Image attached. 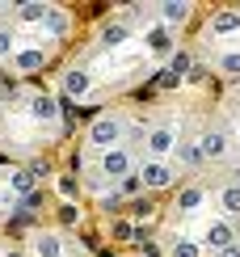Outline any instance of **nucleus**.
<instances>
[{
  "label": "nucleus",
  "mask_w": 240,
  "mask_h": 257,
  "mask_svg": "<svg viewBox=\"0 0 240 257\" xmlns=\"http://www.w3.org/2000/svg\"><path fill=\"white\" fill-rule=\"evenodd\" d=\"M144 181H148L152 190H165L169 181H173V169L160 165V160H152V165H144Z\"/></svg>",
  "instance_id": "nucleus-1"
},
{
  "label": "nucleus",
  "mask_w": 240,
  "mask_h": 257,
  "mask_svg": "<svg viewBox=\"0 0 240 257\" xmlns=\"http://www.w3.org/2000/svg\"><path fill=\"white\" fill-rule=\"evenodd\" d=\"M89 135H93V144H101V148H110L114 139H118V122H114V118H97Z\"/></svg>",
  "instance_id": "nucleus-2"
},
{
  "label": "nucleus",
  "mask_w": 240,
  "mask_h": 257,
  "mask_svg": "<svg viewBox=\"0 0 240 257\" xmlns=\"http://www.w3.org/2000/svg\"><path fill=\"white\" fill-rule=\"evenodd\" d=\"M127 165H131L127 152H118V148H114V152H105V173H110V177H123Z\"/></svg>",
  "instance_id": "nucleus-3"
},
{
  "label": "nucleus",
  "mask_w": 240,
  "mask_h": 257,
  "mask_svg": "<svg viewBox=\"0 0 240 257\" xmlns=\"http://www.w3.org/2000/svg\"><path fill=\"white\" fill-rule=\"evenodd\" d=\"M206 240H211L215 249H227V244H232V228H227V223H211V232H206Z\"/></svg>",
  "instance_id": "nucleus-4"
},
{
  "label": "nucleus",
  "mask_w": 240,
  "mask_h": 257,
  "mask_svg": "<svg viewBox=\"0 0 240 257\" xmlns=\"http://www.w3.org/2000/svg\"><path fill=\"white\" fill-rule=\"evenodd\" d=\"M211 30L215 34H232V30H240V13H219L211 21Z\"/></svg>",
  "instance_id": "nucleus-5"
},
{
  "label": "nucleus",
  "mask_w": 240,
  "mask_h": 257,
  "mask_svg": "<svg viewBox=\"0 0 240 257\" xmlns=\"http://www.w3.org/2000/svg\"><path fill=\"white\" fill-rule=\"evenodd\" d=\"M223 148H227V144H223V135H206V139H202V148H198V156H223Z\"/></svg>",
  "instance_id": "nucleus-6"
},
{
  "label": "nucleus",
  "mask_w": 240,
  "mask_h": 257,
  "mask_svg": "<svg viewBox=\"0 0 240 257\" xmlns=\"http://www.w3.org/2000/svg\"><path fill=\"white\" fill-rule=\"evenodd\" d=\"M148 148H152V152H169V148H173V131H152V139H148Z\"/></svg>",
  "instance_id": "nucleus-7"
},
{
  "label": "nucleus",
  "mask_w": 240,
  "mask_h": 257,
  "mask_svg": "<svg viewBox=\"0 0 240 257\" xmlns=\"http://www.w3.org/2000/svg\"><path fill=\"white\" fill-rule=\"evenodd\" d=\"M55 105H59V101H51V97H34L30 110H34V118H55Z\"/></svg>",
  "instance_id": "nucleus-8"
},
{
  "label": "nucleus",
  "mask_w": 240,
  "mask_h": 257,
  "mask_svg": "<svg viewBox=\"0 0 240 257\" xmlns=\"http://www.w3.org/2000/svg\"><path fill=\"white\" fill-rule=\"evenodd\" d=\"M68 93H72V97L89 93V76H84V72H68Z\"/></svg>",
  "instance_id": "nucleus-9"
},
{
  "label": "nucleus",
  "mask_w": 240,
  "mask_h": 257,
  "mask_svg": "<svg viewBox=\"0 0 240 257\" xmlns=\"http://www.w3.org/2000/svg\"><path fill=\"white\" fill-rule=\"evenodd\" d=\"M13 190H17L21 198H26V194H34V173H30V169H26V173H17V177H13Z\"/></svg>",
  "instance_id": "nucleus-10"
},
{
  "label": "nucleus",
  "mask_w": 240,
  "mask_h": 257,
  "mask_svg": "<svg viewBox=\"0 0 240 257\" xmlns=\"http://www.w3.org/2000/svg\"><path fill=\"white\" fill-rule=\"evenodd\" d=\"M198 202H202V190H194V186H190V190H181L177 207H181V211H194V207H198Z\"/></svg>",
  "instance_id": "nucleus-11"
},
{
  "label": "nucleus",
  "mask_w": 240,
  "mask_h": 257,
  "mask_svg": "<svg viewBox=\"0 0 240 257\" xmlns=\"http://www.w3.org/2000/svg\"><path fill=\"white\" fill-rule=\"evenodd\" d=\"M17 63H21L26 72H34V68H42V51H21V55H17Z\"/></svg>",
  "instance_id": "nucleus-12"
},
{
  "label": "nucleus",
  "mask_w": 240,
  "mask_h": 257,
  "mask_svg": "<svg viewBox=\"0 0 240 257\" xmlns=\"http://www.w3.org/2000/svg\"><path fill=\"white\" fill-rule=\"evenodd\" d=\"M123 38H127V26H105V34H101V42H105V47H118Z\"/></svg>",
  "instance_id": "nucleus-13"
},
{
  "label": "nucleus",
  "mask_w": 240,
  "mask_h": 257,
  "mask_svg": "<svg viewBox=\"0 0 240 257\" xmlns=\"http://www.w3.org/2000/svg\"><path fill=\"white\" fill-rule=\"evenodd\" d=\"M21 17L26 21H42L47 17V5H34V0H30V5H21Z\"/></svg>",
  "instance_id": "nucleus-14"
},
{
  "label": "nucleus",
  "mask_w": 240,
  "mask_h": 257,
  "mask_svg": "<svg viewBox=\"0 0 240 257\" xmlns=\"http://www.w3.org/2000/svg\"><path fill=\"white\" fill-rule=\"evenodd\" d=\"M148 47H152V51H169V34H165V30L156 26V30L148 34Z\"/></svg>",
  "instance_id": "nucleus-15"
},
{
  "label": "nucleus",
  "mask_w": 240,
  "mask_h": 257,
  "mask_svg": "<svg viewBox=\"0 0 240 257\" xmlns=\"http://www.w3.org/2000/svg\"><path fill=\"white\" fill-rule=\"evenodd\" d=\"M223 211H240V186H232V190H223Z\"/></svg>",
  "instance_id": "nucleus-16"
},
{
  "label": "nucleus",
  "mask_w": 240,
  "mask_h": 257,
  "mask_svg": "<svg viewBox=\"0 0 240 257\" xmlns=\"http://www.w3.org/2000/svg\"><path fill=\"white\" fill-rule=\"evenodd\" d=\"M190 17V5H165V21H185Z\"/></svg>",
  "instance_id": "nucleus-17"
},
{
  "label": "nucleus",
  "mask_w": 240,
  "mask_h": 257,
  "mask_svg": "<svg viewBox=\"0 0 240 257\" xmlns=\"http://www.w3.org/2000/svg\"><path fill=\"white\" fill-rule=\"evenodd\" d=\"M38 253H42V257H59V240H55V236H42V240H38Z\"/></svg>",
  "instance_id": "nucleus-18"
},
{
  "label": "nucleus",
  "mask_w": 240,
  "mask_h": 257,
  "mask_svg": "<svg viewBox=\"0 0 240 257\" xmlns=\"http://www.w3.org/2000/svg\"><path fill=\"white\" fill-rule=\"evenodd\" d=\"M185 68H190V55H173V68H169L173 76L181 80V76H185Z\"/></svg>",
  "instance_id": "nucleus-19"
},
{
  "label": "nucleus",
  "mask_w": 240,
  "mask_h": 257,
  "mask_svg": "<svg viewBox=\"0 0 240 257\" xmlns=\"http://www.w3.org/2000/svg\"><path fill=\"white\" fill-rule=\"evenodd\" d=\"M181 160H185V165H198V148H194V144H181Z\"/></svg>",
  "instance_id": "nucleus-20"
},
{
  "label": "nucleus",
  "mask_w": 240,
  "mask_h": 257,
  "mask_svg": "<svg viewBox=\"0 0 240 257\" xmlns=\"http://www.w3.org/2000/svg\"><path fill=\"white\" fill-rule=\"evenodd\" d=\"M131 211H135L139 219H148V215H152V202H148V198H135V202H131Z\"/></svg>",
  "instance_id": "nucleus-21"
},
{
  "label": "nucleus",
  "mask_w": 240,
  "mask_h": 257,
  "mask_svg": "<svg viewBox=\"0 0 240 257\" xmlns=\"http://www.w3.org/2000/svg\"><path fill=\"white\" fill-rule=\"evenodd\" d=\"M42 21H47V26L55 30V34H63V17H59V13H51V9H47V17H42Z\"/></svg>",
  "instance_id": "nucleus-22"
},
{
  "label": "nucleus",
  "mask_w": 240,
  "mask_h": 257,
  "mask_svg": "<svg viewBox=\"0 0 240 257\" xmlns=\"http://www.w3.org/2000/svg\"><path fill=\"white\" fill-rule=\"evenodd\" d=\"M59 194H68V198L76 194V181H72V177H59Z\"/></svg>",
  "instance_id": "nucleus-23"
},
{
  "label": "nucleus",
  "mask_w": 240,
  "mask_h": 257,
  "mask_svg": "<svg viewBox=\"0 0 240 257\" xmlns=\"http://www.w3.org/2000/svg\"><path fill=\"white\" fill-rule=\"evenodd\" d=\"M223 68H227V72L236 76V72H240V55H227V59H223Z\"/></svg>",
  "instance_id": "nucleus-24"
},
{
  "label": "nucleus",
  "mask_w": 240,
  "mask_h": 257,
  "mask_svg": "<svg viewBox=\"0 0 240 257\" xmlns=\"http://www.w3.org/2000/svg\"><path fill=\"white\" fill-rule=\"evenodd\" d=\"M177 257H198V249L194 244H177Z\"/></svg>",
  "instance_id": "nucleus-25"
},
{
  "label": "nucleus",
  "mask_w": 240,
  "mask_h": 257,
  "mask_svg": "<svg viewBox=\"0 0 240 257\" xmlns=\"http://www.w3.org/2000/svg\"><path fill=\"white\" fill-rule=\"evenodd\" d=\"M9 51H13V38H9V34H0V55H9Z\"/></svg>",
  "instance_id": "nucleus-26"
},
{
  "label": "nucleus",
  "mask_w": 240,
  "mask_h": 257,
  "mask_svg": "<svg viewBox=\"0 0 240 257\" xmlns=\"http://www.w3.org/2000/svg\"><path fill=\"white\" fill-rule=\"evenodd\" d=\"M223 257H240V244H227V249H223Z\"/></svg>",
  "instance_id": "nucleus-27"
}]
</instances>
